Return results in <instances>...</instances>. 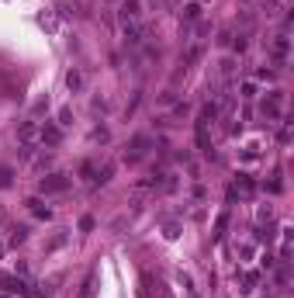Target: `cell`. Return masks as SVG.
<instances>
[{
  "instance_id": "6da1fadb",
  "label": "cell",
  "mask_w": 294,
  "mask_h": 298,
  "mask_svg": "<svg viewBox=\"0 0 294 298\" xmlns=\"http://www.w3.org/2000/svg\"><path fill=\"white\" fill-rule=\"evenodd\" d=\"M66 188H69V177H62V173H52V177L42 180V191H45V194H59V191H66Z\"/></svg>"
},
{
  "instance_id": "7a4b0ae2",
  "label": "cell",
  "mask_w": 294,
  "mask_h": 298,
  "mask_svg": "<svg viewBox=\"0 0 294 298\" xmlns=\"http://www.w3.org/2000/svg\"><path fill=\"white\" fill-rule=\"evenodd\" d=\"M142 39H145V28H142L138 21H125V42H128V45H138Z\"/></svg>"
},
{
  "instance_id": "3957f363",
  "label": "cell",
  "mask_w": 294,
  "mask_h": 298,
  "mask_svg": "<svg viewBox=\"0 0 294 298\" xmlns=\"http://www.w3.org/2000/svg\"><path fill=\"white\" fill-rule=\"evenodd\" d=\"M287 49H291V42H287V35H277V39L270 42V56H274L277 63H284V59H287Z\"/></svg>"
},
{
  "instance_id": "277c9868",
  "label": "cell",
  "mask_w": 294,
  "mask_h": 298,
  "mask_svg": "<svg viewBox=\"0 0 294 298\" xmlns=\"http://www.w3.org/2000/svg\"><path fill=\"white\" fill-rule=\"evenodd\" d=\"M0 288H4V291H11V295H21V291H24V281L11 277V274H0Z\"/></svg>"
},
{
  "instance_id": "5b68a950",
  "label": "cell",
  "mask_w": 294,
  "mask_h": 298,
  "mask_svg": "<svg viewBox=\"0 0 294 298\" xmlns=\"http://www.w3.org/2000/svg\"><path fill=\"white\" fill-rule=\"evenodd\" d=\"M145 146H149V139H145V135H138V139L132 142V153H128V163H135V160H142V156H145Z\"/></svg>"
},
{
  "instance_id": "8992f818",
  "label": "cell",
  "mask_w": 294,
  "mask_h": 298,
  "mask_svg": "<svg viewBox=\"0 0 294 298\" xmlns=\"http://www.w3.org/2000/svg\"><path fill=\"white\" fill-rule=\"evenodd\" d=\"M59 135H62V132H59L56 125H42V132H39V139H42L45 146H56V142H59Z\"/></svg>"
},
{
  "instance_id": "52a82bcc",
  "label": "cell",
  "mask_w": 294,
  "mask_h": 298,
  "mask_svg": "<svg viewBox=\"0 0 294 298\" xmlns=\"http://www.w3.org/2000/svg\"><path fill=\"white\" fill-rule=\"evenodd\" d=\"M39 132H42V128H39V125H35V122H28V125H21V142H24V146H31L35 139H39Z\"/></svg>"
},
{
  "instance_id": "ba28073f",
  "label": "cell",
  "mask_w": 294,
  "mask_h": 298,
  "mask_svg": "<svg viewBox=\"0 0 294 298\" xmlns=\"http://www.w3.org/2000/svg\"><path fill=\"white\" fill-rule=\"evenodd\" d=\"M121 18L125 21H138V0H125V4H121Z\"/></svg>"
},
{
  "instance_id": "9c48e42d",
  "label": "cell",
  "mask_w": 294,
  "mask_h": 298,
  "mask_svg": "<svg viewBox=\"0 0 294 298\" xmlns=\"http://www.w3.org/2000/svg\"><path fill=\"white\" fill-rule=\"evenodd\" d=\"M28 205H31V212H35V215H39V218H49V208H45V205H42L39 198H31Z\"/></svg>"
},
{
  "instance_id": "30bf717a",
  "label": "cell",
  "mask_w": 294,
  "mask_h": 298,
  "mask_svg": "<svg viewBox=\"0 0 294 298\" xmlns=\"http://www.w3.org/2000/svg\"><path fill=\"white\" fill-rule=\"evenodd\" d=\"M66 84H69V90H80V87H83V73H69Z\"/></svg>"
},
{
  "instance_id": "8fae6325",
  "label": "cell",
  "mask_w": 294,
  "mask_h": 298,
  "mask_svg": "<svg viewBox=\"0 0 294 298\" xmlns=\"http://www.w3.org/2000/svg\"><path fill=\"white\" fill-rule=\"evenodd\" d=\"M7 184H11V170L0 167V188H7Z\"/></svg>"
},
{
  "instance_id": "7c38bea8",
  "label": "cell",
  "mask_w": 294,
  "mask_h": 298,
  "mask_svg": "<svg viewBox=\"0 0 294 298\" xmlns=\"http://www.w3.org/2000/svg\"><path fill=\"white\" fill-rule=\"evenodd\" d=\"M253 94H256V84L246 80V84H242V97H253Z\"/></svg>"
}]
</instances>
